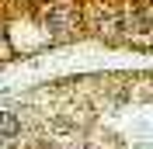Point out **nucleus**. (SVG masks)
<instances>
[{"label":"nucleus","instance_id":"nucleus-1","mask_svg":"<svg viewBox=\"0 0 153 149\" xmlns=\"http://www.w3.org/2000/svg\"><path fill=\"white\" fill-rule=\"evenodd\" d=\"M42 21H45L52 31H66V28H73V10H70V7H59V4H52V7L42 10Z\"/></svg>","mask_w":153,"mask_h":149},{"label":"nucleus","instance_id":"nucleus-2","mask_svg":"<svg viewBox=\"0 0 153 149\" xmlns=\"http://www.w3.org/2000/svg\"><path fill=\"white\" fill-rule=\"evenodd\" d=\"M18 132H21V121L14 118L10 111H0V135L10 139V135H18Z\"/></svg>","mask_w":153,"mask_h":149}]
</instances>
